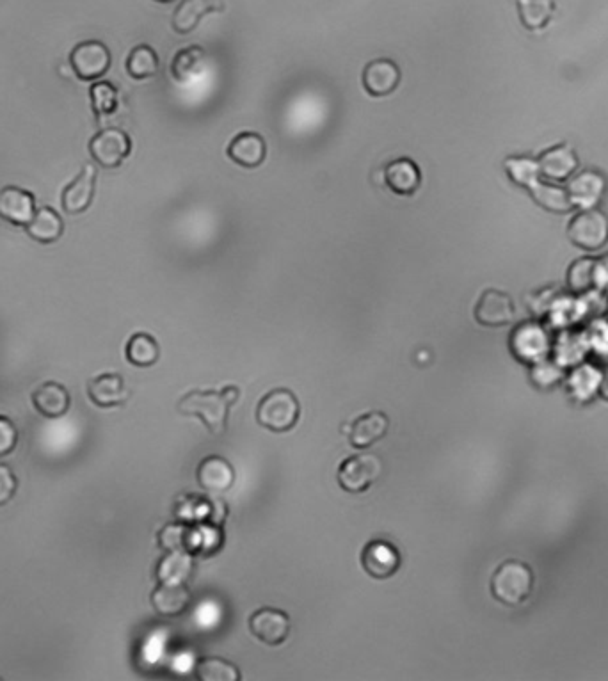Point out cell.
I'll use <instances>...</instances> for the list:
<instances>
[{"instance_id": "6da1fadb", "label": "cell", "mask_w": 608, "mask_h": 681, "mask_svg": "<svg viewBox=\"0 0 608 681\" xmlns=\"http://www.w3.org/2000/svg\"><path fill=\"white\" fill-rule=\"evenodd\" d=\"M240 397L239 386H224L223 390H192L176 404V409L184 417L198 418L208 433H226L228 418L233 406Z\"/></svg>"}, {"instance_id": "7a4b0ae2", "label": "cell", "mask_w": 608, "mask_h": 681, "mask_svg": "<svg viewBox=\"0 0 608 681\" xmlns=\"http://www.w3.org/2000/svg\"><path fill=\"white\" fill-rule=\"evenodd\" d=\"M534 571L527 562L507 559L495 569L491 577V594L505 607H518L530 598L534 591Z\"/></svg>"}, {"instance_id": "3957f363", "label": "cell", "mask_w": 608, "mask_h": 681, "mask_svg": "<svg viewBox=\"0 0 608 681\" xmlns=\"http://www.w3.org/2000/svg\"><path fill=\"white\" fill-rule=\"evenodd\" d=\"M301 417V404L288 388H274L265 393L256 406V422L271 433H288Z\"/></svg>"}, {"instance_id": "277c9868", "label": "cell", "mask_w": 608, "mask_h": 681, "mask_svg": "<svg viewBox=\"0 0 608 681\" xmlns=\"http://www.w3.org/2000/svg\"><path fill=\"white\" fill-rule=\"evenodd\" d=\"M568 239L576 248L584 251H600L608 242V216L600 209L580 210L571 217Z\"/></svg>"}, {"instance_id": "5b68a950", "label": "cell", "mask_w": 608, "mask_h": 681, "mask_svg": "<svg viewBox=\"0 0 608 681\" xmlns=\"http://www.w3.org/2000/svg\"><path fill=\"white\" fill-rule=\"evenodd\" d=\"M383 473V461L374 454H356L344 459L338 466L336 479L347 493L367 491Z\"/></svg>"}, {"instance_id": "8992f818", "label": "cell", "mask_w": 608, "mask_h": 681, "mask_svg": "<svg viewBox=\"0 0 608 681\" xmlns=\"http://www.w3.org/2000/svg\"><path fill=\"white\" fill-rule=\"evenodd\" d=\"M70 65L80 81H98L111 68V50L102 41H82L73 47Z\"/></svg>"}, {"instance_id": "52a82bcc", "label": "cell", "mask_w": 608, "mask_h": 681, "mask_svg": "<svg viewBox=\"0 0 608 681\" xmlns=\"http://www.w3.org/2000/svg\"><path fill=\"white\" fill-rule=\"evenodd\" d=\"M132 152V141L121 129H104L96 132L89 141V153L96 164L105 169L120 168Z\"/></svg>"}, {"instance_id": "ba28073f", "label": "cell", "mask_w": 608, "mask_h": 681, "mask_svg": "<svg viewBox=\"0 0 608 681\" xmlns=\"http://www.w3.org/2000/svg\"><path fill=\"white\" fill-rule=\"evenodd\" d=\"M566 191L575 209H596L607 194L608 178L598 169H582L569 178Z\"/></svg>"}, {"instance_id": "9c48e42d", "label": "cell", "mask_w": 608, "mask_h": 681, "mask_svg": "<svg viewBox=\"0 0 608 681\" xmlns=\"http://www.w3.org/2000/svg\"><path fill=\"white\" fill-rule=\"evenodd\" d=\"M473 315H475V321L484 328H504L514 321L516 306L507 292L486 289L480 294Z\"/></svg>"}, {"instance_id": "30bf717a", "label": "cell", "mask_w": 608, "mask_h": 681, "mask_svg": "<svg viewBox=\"0 0 608 681\" xmlns=\"http://www.w3.org/2000/svg\"><path fill=\"white\" fill-rule=\"evenodd\" d=\"M248 625L249 632L253 633L258 641L272 648L285 644L292 628L287 612L274 607L255 610L249 616Z\"/></svg>"}, {"instance_id": "8fae6325", "label": "cell", "mask_w": 608, "mask_h": 681, "mask_svg": "<svg viewBox=\"0 0 608 681\" xmlns=\"http://www.w3.org/2000/svg\"><path fill=\"white\" fill-rule=\"evenodd\" d=\"M361 566L368 577L386 580L399 571L402 557L397 546L392 545L390 541L372 539L361 550Z\"/></svg>"}, {"instance_id": "7c38bea8", "label": "cell", "mask_w": 608, "mask_h": 681, "mask_svg": "<svg viewBox=\"0 0 608 681\" xmlns=\"http://www.w3.org/2000/svg\"><path fill=\"white\" fill-rule=\"evenodd\" d=\"M400 68L395 61L388 57H379L370 61L365 70L361 73L363 88L370 97L383 98L392 95L395 89L399 88Z\"/></svg>"}, {"instance_id": "4fadbf2b", "label": "cell", "mask_w": 608, "mask_h": 681, "mask_svg": "<svg viewBox=\"0 0 608 681\" xmlns=\"http://www.w3.org/2000/svg\"><path fill=\"white\" fill-rule=\"evenodd\" d=\"M390 429V418L383 411H368L347 425V438L351 447L358 450L370 449L386 438Z\"/></svg>"}, {"instance_id": "5bb4252c", "label": "cell", "mask_w": 608, "mask_h": 681, "mask_svg": "<svg viewBox=\"0 0 608 681\" xmlns=\"http://www.w3.org/2000/svg\"><path fill=\"white\" fill-rule=\"evenodd\" d=\"M512 354L525 363H537L548 353V337L541 326L523 322L509 338Z\"/></svg>"}, {"instance_id": "9a60e30c", "label": "cell", "mask_w": 608, "mask_h": 681, "mask_svg": "<svg viewBox=\"0 0 608 681\" xmlns=\"http://www.w3.org/2000/svg\"><path fill=\"white\" fill-rule=\"evenodd\" d=\"M96 193V168L93 164H86L80 169L79 177L72 184L66 185L61 194V205L66 214L79 216L91 207Z\"/></svg>"}, {"instance_id": "2e32d148", "label": "cell", "mask_w": 608, "mask_h": 681, "mask_svg": "<svg viewBox=\"0 0 608 681\" xmlns=\"http://www.w3.org/2000/svg\"><path fill=\"white\" fill-rule=\"evenodd\" d=\"M36 210L34 196L22 187L8 185L0 191V219L9 225L25 228L31 223Z\"/></svg>"}, {"instance_id": "e0dca14e", "label": "cell", "mask_w": 608, "mask_h": 681, "mask_svg": "<svg viewBox=\"0 0 608 681\" xmlns=\"http://www.w3.org/2000/svg\"><path fill=\"white\" fill-rule=\"evenodd\" d=\"M537 162H539L541 177L550 182H566L575 175L580 166L573 146L564 145V143L544 150Z\"/></svg>"}, {"instance_id": "ac0fdd59", "label": "cell", "mask_w": 608, "mask_h": 681, "mask_svg": "<svg viewBox=\"0 0 608 681\" xmlns=\"http://www.w3.org/2000/svg\"><path fill=\"white\" fill-rule=\"evenodd\" d=\"M88 397L98 408H116L128 401L130 392L120 374L105 372L89 381Z\"/></svg>"}, {"instance_id": "d6986e66", "label": "cell", "mask_w": 608, "mask_h": 681, "mask_svg": "<svg viewBox=\"0 0 608 681\" xmlns=\"http://www.w3.org/2000/svg\"><path fill=\"white\" fill-rule=\"evenodd\" d=\"M226 155L240 168L255 169L264 164L267 145L264 137L256 132H240L230 141Z\"/></svg>"}, {"instance_id": "ffe728a7", "label": "cell", "mask_w": 608, "mask_h": 681, "mask_svg": "<svg viewBox=\"0 0 608 681\" xmlns=\"http://www.w3.org/2000/svg\"><path fill=\"white\" fill-rule=\"evenodd\" d=\"M224 0H182L173 13L171 25L176 34H191L210 13H221Z\"/></svg>"}, {"instance_id": "44dd1931", "label": "cell", "mask_w": 608, "mask_h": 681, "mask_svg": "<svg viewBox=\"0 0 608 681\" xmlns=\"http://www.w3.org/2000/svg\"><path fill=\"white\" fill-rule=\"evenodd\" d=\"M32 406L45 418H61L72 406V397L66 386L48 381L38 386L31 395Z\"/></svg>"}, {"instance_id": "7402d4cb", "label": "cell", "mask_w": 608, "mask_h": 681, "mask_svg": "<svg viewBox=\"0 0 608 681\" xmlns=\"http://www.w3.org/2000/svg\"><path fill=\"white\" fill-rule=\"evenodd\" d=\"M384 182L399 196H413L422 184V173L409 157H399L384 168Z\"/></svg>"}, {"instance_id": "603a6c76", "label": "cell", "mask_w": 608, "mask_h": 681, "mask_svg": "<svg viewBox=\"0 0 608 681\" xmlns=\"http://www.w3.org/2000/svg\"><path fill=\"white\" fill-rule=\"evenodd\" d=\"M196 479L201 488L212 493H224L232 489L233 482H235V470L228 459L221 456H208L198 466Z\"/></svg>"}, {"instance_id": "cb8c5ba5", "label": "cell", "mask_w": 608, "mask_h": 681, "mask_svg": "<svg viewBox=\"0 0 608 681\" xmlns=\"http://www.w3.org/2000/svg\"><path fill=\"white\" fill-rule=\"evenodd\" d=\"M191 600V591L185 584H159L152 593L153 609L162 617L184 616Z\"/></svg>"}, {"instance_id": "d4e9b609", "label": "cell", "mask_w": 608, "mask_h": 681, "mask_svg": "<svg viewBox=\"0 0 608 681\" xmlns=\"http://www.w3.org/2000/svg\"><path fill=\"white\" fill-rule=\"evenodd\" d=\"M528 194L532 196V200L536 201V205L550 214L562 216L575 210L573 203L569 200L568 191L550 180L539 178L536 184L528 189Z\"/></svg>"}, {"instance_id": "484cf974", "label": "cell", "mask_w": 608, "mask_h": 681, "mask_svg": "<svg viewBox=\"0 0 608 681\" xmlns=\"http://www.w3.org/2000/svg\"><path fill=\"white\" fill-rule=\"evenodd\" d=\"M25 232L29 233L32 241L40 242V244H54L63 235V217L59 216L52 207H41L36 210L31 223L25 226Z\"/></svg>"}, {"instance_id": "4316f807", "label": "cell", "mask_w": 608, "mask_h": 681, "mask_svg": "<svg viewBox=\"0 0 608 681\" xmlns=\"http://www.w3.org/2000/svg\"><path fill=\"white\" fill-rule=\"evenodd\" d=\"M555 0H518L520 22L527 31H543L552 22Z\"/></svg>"}, {"instance_id": "83f0119b", "label": "cell", "mask_w": 608, "mask_h": 681, "mask_svg": "<svg viewBox=\"0 0 608 681\" xmlns=\"http://www.w3.org/2000/svg\"><path fill=\"white\" fill-rule=\"evenodd\" d=\"M125 356H127L128 363H132L134 367H152L160 358V347L157 340L148 335V333H136L132 335L125 347Z\"/></svg>"}, {"instance_id": "f1b7e54d", "label": "cell", "mask_w": 608, "mask_h": 681, "mask_svg": "<svg viewBox=\"0 0 608 681\" xmlns=\"http://www.w3.org/2000/svg\"><path fill=\"white\" fill-rule=\"evenodd\" d=\"M192 573V557L189 552H168L157 566L160 584H185Z\"/></svg>"}, {"instance_id": "f546056e", "label": "cell", "mask_w": 608, "mask_h": 681, "mask_svg": "<svg viewBox=\"0 0 608 681\" xmlns=\"http://www.w3.org/2000/svg\"><path fill=\"white\" fill-rule=\"evenodd\" d=\"M159 56L157 52L150 47V45H137L130 50L127 57V73L136 79V81H144V79H152L159 73Z\"/></svg>"}, {"instance_id": "4dcf8cb0", "label": "cell", "mask_w": 608, "mask_h": 681, "mask_svg": "<svg viewBox=\"0 0 608 681\" xmlns=\"http://www.w3.org/2000/svg\"><path fill=\"white\" fill-rule=\"evenodd\" d=\"M598 260L591 257L578 258L569 265L566 283L573 294H585L596 287L598 280Z\"/></svg>"}, {"instance_id": "1f68e13d", "label": "cell", "mask_w": 608, "mask_h": 681, "mask_svg": "<svg viewBox=\"0 0 608 681\" xmlns=\"http://www.w3.org/2000/svg\"><path fill=\"white\" fill-rule=\"evenodd\" d=\"M196 678L200 681H240L239 667L221 657H201L196 662Z\"/></svg>"}, {"instance_id": "d6a6232c", "label": "cell", "mask_w": 608, "mask_h": 681, "mask_svg": "<svg viewBox=\"0 0 608 681\" xmlns=\"http://www.w3.org/2000/svg\"><path fill=\"white\" fill-rule=\"evenodd\" d=\"M205 59L207 54L201 47H189V49L180 50L171 63V73L175 77V81L191 82L194 75H198L205 66Z\"/></svg>"}, {"instance_id": "836d02e7", "label": "cell", "mask_w": 608, "mask_h": 681, "mask_svg": "<svg viewBox=\"0 0 608 681\" xmlns=\"http://www.w3.org/2000/svg\"><path fill=\"white\" fill-rule=\"evenodd\" d=\"M504 169L512 184L527 191L541 178L539 162L532 157H507L504 161Z\"/></svg>"}, {"instance_id": "e575fe53", "label": "cell", "mask_w": 608, "mask_h": 681, "mask_svg": "<svg viewBox=\"0 0 608 681\" xmlns=\"http://www.w3.org/2000/svg\"><path fill=\"white\" fill-rule=\"evenodd\" d=\"M89 98H91V107H93L96 118H107V116L116 113L118 102H120V95H118L116 86L105 81L95 82L91 86Z\"/></svg>"}, {"instance_id": "d590c367", "label": "cell", "mask_w": 608, "mask_h": 681, "mask_svg": "<svg viewBox=\"0 0 608 681\" xmlns=\"http://www.w3.org/2000/svg\"><path fill=\"white\" fill-rule=\"evenodd\" d=\"M157 537L164 552H191L192 530L184 523H169Z\"/></svg>"}, {"instance_id": "8d00e7d4", "label": "cell", "mask_w": 608, "mask_h": 681, "mask_svg": "<svg viewBox=\"0 0 608 681\" xmlns=\"http://www.w3.org/2000/svg\"><path fill=\"white\" fill-rule=\"evenodd\" d=\"M18 429L8 417L0 415V457L9 456L16 449Z\"/></svg>"}, {"instance_id": "74e56055", "label": "cell", "mask_w": 608, "mask_h": 681, "mask_svg": "<svg viewBox=\"0 0 608 681\" xmlns=\"http://www.w3.org/2000/svg\"><path fill=\"white\" fill-rule=\"evenodd\" d=\"M16 488H18V481H16L13 468L0 463V505H6L9 500H13Z\"/></svg>"}, {"instance_id": "f35d334b", "label": "cell", "mask_w": 608, "mask_h": 681, "mask_svg": "<svg viewBox=\"0 0 608 681\" xmlns=\"http://www.w3.org/2000/svg\"><path fill=\"white\" fill-rule=\"evenodd\" d=\"M155 2H159V4H171V2H175V0H155Z\"/></svg>"}]
</instances>
